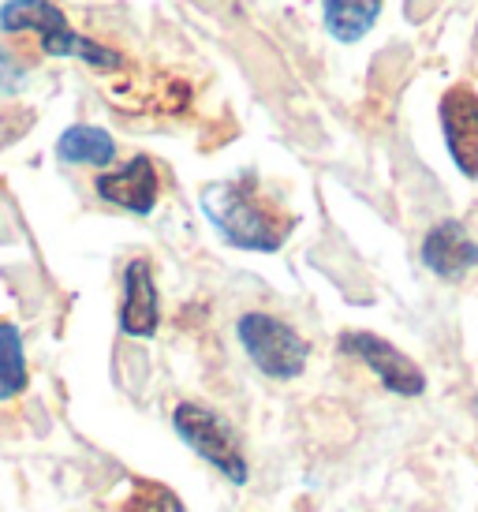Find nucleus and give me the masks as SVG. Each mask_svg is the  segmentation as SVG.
<instances>
[{"mask_svg": "<svg viewBox=\"0 0 478 512\" xmlns=\"http://www.w3.org/2000/svg\"><path fill=\"white\" fill-rule=\"evenodd\" d=\"M202 210L210 217V225L225 236V243L239 251H281L288 240V221L254 191L251 176L239 180H221L202 191Z\"/></svg>", "mask_w": 478, "mask_h": 512, "instance_id": "f257e3e1", "label": "nucleus"}, {"mask_svg": "<svg viewBox=\"0 0 478 512\" xmlns=\"http://www.w3.org/2000/svg\"><path fill=\"white\" fill-rule=\"evenodd\" d=\"M57 157L68 165H113L116 143L109 131L90 128V124H75L57 139Z\"/></svg>", "mask_w": 478, "mask_h": 512, "instance_id": "9b49d317", "label": "nucleus"}, {"mask_svg": "<svg viewBox=\"0 0 478 512\" xmlns=\"http://www.w3.org/2000/svg\"><path fill=\"white\" fill-rule=\"evenodd\" d=\"M161 326V307H157V285L150 262L135 258L124 270V303H120V329L127 337H154Z\"/></svg>", "mask_w": 478, "mask_h": 512, "instance_id": "1a4fd4ad", "label": "nucleus"}, {"mask_svg": "<svg viewBox=\"0 0 478 512\" xmlns=\"http://www.w3.org/2000/svg\"><path fill=\"white\" fill-rule=\"evenodd\" d=\"M124 512H187V509H183V501L172 494L169 486L139 479V483L131 486V498H127Z\"/></svg>", "mask_w": 478, "mask_h": 512, "instance_id": "ddd939ff", "label": "nucleus"}, {"mask_svg": "<svg viewBox=\"0 0 478 512\" xmlns=\"http://www.w3.org/2000/svg\"><path fill=\"white\" fill-rule=\"evenodd\" d=\"M27 389V359L23 333L12 322H0V400H12Z\"/></svg>", "mask_w": 478, "mask_h": 512, "instance_id": "f8f14e48", "label": "nucleus"}, {"mask_svg": "<svg viewBox=\"0 0 478 512\" xmlns=\"http://www.w3.org/2000/svg\"><path fill=\"white\" fill-rule=\"evenodd\" d=\"M23 75H27V68L0 45V94H15L23 86Z\"/></svg>", "mask_w": 478, "mask_h": 512, "instance_id": "4468645a", "label": "nucleus"}, {"mask_svg": "<svg viewBox=\"0 0 478 512\" xmlns=\"http://www.w3.org/2000/svg\"><path fill=\"white\" fill-rule=\"evenodd\" d=\"M422 262L426 270H434L445 281H460L467 270L478 266V243L467 236V228L460 221H441L426 232L422 240Z\"/></svg>", "mask_w": 478, "mask_h": 512, "instance_id": "6e6552de", "label": "nucleus"}, {"mask_svg": "<svg viewBox=\"0 0 478 512\" xmlns=\"http://www.w3.org/2000/svg\"><path fill=\"white\" fill-rule=\"evenodd\" d=\"M172 427L206 464L225 471V479H232L236 486L247 483V456L239 453L236 438H232V430L221 415H213L202 404H180L172 412Z\"/></svg>", "mask_w": 478, "mask_h": 512, "instance_id": "20e7f679", "label": "nucleus"}, {"mask_svg": "<svg viewBox=\"0 0 478 512\" xmlns=\"http://www.w3.org/2000/svg\"><path fill=\"white\" fill-rule=\"evenodd\" d=\"M437 120L456 169L478 180V94L471 86H452L437 105Z\"/></svg>", "mask_w": 478, "mask_h": 512, "instance_id": "423d86ee", "label": "nucleus"}, {"mask_svg": "<svg viewBox=\"0 0 478 512\" xmlns=\"http://www.w3.org/2000/svg\"><path fill=\"white\" fill-rule=\"evenodd\" d=\"M340 352L363 359L366 367L381 378V385H385L389 393H396V397H419L422 389H426L422 370L415 367L396 344L385 341V337L359 333V329H355V333H340Z\"/></svg>", "mask_w": 478, "mask_h": 512, "instance_id": "39448f33", "label": "nucleus"}, {"mask_svg": "<svg viewBox=\"0 0 478 512\" xmlns=\"http://www.w3.org/2000/svg\"><path fill=\"white\" fill-rule=\"evenodd\" d=\"M0 30H8V34H38L45 53L79 57L90 68H101V72H116L124 64V57L116 49H105V45L83 38L79 30H71V23L53 0H4Z\"/></svg>", "mask_w": 478, "mask_h": 512, "instance_id": "f03ea898", "label": "nucleus"}, {"mask_svg": "<svg viewBox=\"0 0 478 512\" xmlns=\"http://www.w3.org/2000/svg\"><path fill=\"white\" fill-rule=\"evenodd\" d=\"M385 0H322V19L329 38H337L344 45H355L366 38L381 15Z\"/></svg>", "mask_w": 478, "mask_h": 512, "instance_id": "9d476101", "label": "nucleus"}, {"mask_svg": "<svg viewBox=\"0 0 478 512\" xmlns=\"http://www.w3.org/2000/svg\"><path fill=\"white\" fill-rule=\"evenodd\" d=\"M98 195L105 202H113V206H120V210H127V214H154L157 206V169L154 161L146 154L131 157L124 169H113V172H101L98 176Z\"/></svg>", "mask_w": 478, "mask_h": 512, "instance_id": "0eeeda50", "label": "nucleus"}, {"mask_svg": "<svg viewBox=\"0 0 478 512\" xmlns=\"http://www.w3.org/2000/svg\"><path fill=\"white\" fill-rule=\"evenodd\" d=\"M236 333H239V344L247 348L251 363L266 378H281V382L284 378H299L303 367H307L310 344L288 322L273 318V314H262V311L243 314Z\"/></svg>", "mask_w": 478, "mask_h": 512, "instance_id": "7ed1b4c3", "label": "nucleus"}]
</instances>
